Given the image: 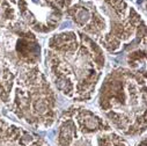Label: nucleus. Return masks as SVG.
Wrapping results in <instances>:
<instances>
[{"mask_svg": "<svg viewBox=\"0 0 147 146\" xmlns=\"http://www.w3.org/2000/svg\"><path fill=\"white\" fill-rule=\"evenodd\" d=\"M18 7L20 20L35 32H51L63 19L64 11L50 0H19Z\"/></svg>", "mask_w": 147, "mask_h": 146, "instance_id": "nucleus-5", "label": "nucleus"}, {"mask_svg": "<svg viewBox=\"0 0 147 146\" xmlns=\"http://www.w3.org/2000/svg\"><path fill=\"white\" fill-rule=\"evenodd\" d=\"M45 57L50 77L63 94L76 101L93 96L105 62L95 40L73 30L56 34L49 40Z\"/></svg>", "mask_w": 147, "mask_h": 146, "instance_id": "nucleus-1", "label": "nucleus"}, {"mask_svg": "<svg viewBox=\"0 0 147 146\" xmlns=\"http://www.w3.org/2000/svg\"><path fill=\"white\" fill-rule=\"evenodd\" d=\"M71 117L63 116L59 146H126L102 117L88 109L74 108Z\"/></svg>", "mask_w": 147, "mask_h": 146, "instance_id": "nucleus-4", "label": "nucleus"}, {"mask_svg": "<svg viewBox=\"0 0 147 146\" xmlns=\"http://www.w3.org/2000/svg\"><path fill=\"white\" fill-rule=\"evenodd\" d=\"M145 76L119 68L105 78L100 95V108L111 124L125 135L140 132L145 126Z\"/></svg>", "mask_w": 147, "mask_h": 146, "instance_id": "nucleus-2", "label": "nucleus"}, {"mask_svg": "<svg viewBox=\"0 0 147 146\" xmlns=\"http://www.w3.org/2000/svg\"><path fill=\"white\" fill-rule=\"evenodd\" d=\"M14 88V113L35 126H50L56 116V96L38 65L18 72Z\"/></svg>", "mask_w": 147, "mask_h": 146, "instance_id": "nucleus-3", "label": "nucleus"}]
</instances>
